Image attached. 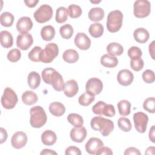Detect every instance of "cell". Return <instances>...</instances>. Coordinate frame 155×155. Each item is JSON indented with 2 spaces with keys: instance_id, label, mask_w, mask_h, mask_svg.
<instances>
[{
  "instance_id": "1",
  "label": "cell",
  "mask_w": 155,
  "mask_h": 155,
  "mask_svg": "<svg viewBox=\"0 0 155 155\" xmlns=\"http://www.w3.org/2000/svg\"><path fill=\"white\" fill-rule=\"evenodd\" d=\"M42 78L47 84L51 85L53 88L58 91L64 89V82L62 75L53 68H46L42 71Z\"/></svg>"
},
{
  "instance_id": "44",
  "label": "cell",
  "mask_w": 155,
  "mask_h": 155,
  "mask_svg": "<svg viewBox=\"0 0 155 155\" xmlns=\"http://www.w3.org/2000/svg\"><path fill=\"white\" fill-rule=\"evenodd\" d=\"M143 65L144 62L141 58L136 59H131L130 61V67L135 71L141 70L143 68Z\"/></svg>"
},
{
  "instance_id": "19",
  "label": "cell",
  "mask_w": 155,
  "mask_h": 155,
  "mask_svg": "<svg viewBox=\"0 0 155 155\" xmlns=\"http://www.w3.org/2000/svg\"><path fill=\"white\" fill-rule=\"evenodd\" d=\"M57 140L56 133L50 130L44 131L41 135V140L44 145L47 146H51L54 144Z\"/></svg>"
},
{
  "instance_id": "32",
  "label": "cell",
  "mask_w": 155,
  "mask_h": 155,
  "mask_svg": "<svg viewBox=\"0 0 155 155\" xmlns=\"http://www.w3.org/2000/svg\"><path fill=\"white\" fill-rule=\"evenodd\" d=\"M15 17L11 13L5 12L1 13L0 16L1 24L5 27H11L14 22Z\"/></svg>"
},
{
  "instance_id": "34",
  "label": "cell",
  "mask_w": 155,
  "mask_h": 155,
  "mask_svg": "<svg viewBox=\"0 0 155 155\" xmlns=\"http://www.w3.org/2000/svg\"><path fill=\"white\" fill-rule=\"evenodd\" d=\"M67 120L74 127H80L84 124L82 117L77 113L69 114L67 116Z\"/></svg>"
},
{
  "instance_id": "51",
  "label": "cell",
  "mask_w": 155,
  "mask_h": 155,
  "mask_svg": "<svg viewBox=\"0 0 155 155\" xmlns=\"http://www.w3.org/2000/svg\"><path fill=\"white\" fill-rule=\"evenodd\" d=\"M38 2H39L38 0H28V1L25 0L24 1V3L25 4V5L30 8L35 7Z\"/></svg>"
},
{
  "instance_id": "18",
  "label": "cell",
  "mask_w": 155,
  "mask_h": 155,
  "mask_svg": "<svg viewBox=\"0 0 155 155\" xmlns=\"http://www.w3.org/2000/svg\"><path fill=\"white\" fill-rule=\"evenodd\" d=\"M79 87L77 82L74 79L67 81L64 85L63 89L64 93L65 96L68 97H73L78 92Z\"/></svg>"
},
{
  "instance_id": "6",
  "label": "cell",
  "mask_w": 155,
  "mask_h": 155,
  "mask_svg": "<svg viewBox=\"0 0 155 155\" xmlns=\"http://www.w3.org/2000/svg\"><path fill=\"white\" fill-rule=\"evenodd\" d=\"M18 101L17 94L14 90L10 87H6L1 100L2 107L7 110L12 109L16 106Z\"/></svg>"
},
{
  "instance_id": "5",
  "label": "cell",
  "mask_w": 155,
  "mask_h": 155,
  "mask_svg": "<svg viewBox=\"0 0 155 155\" xmlns=\"http://www.w3.org/2000/svg\"><path fill=\"white\" fill-rule=\"evenodd\" d=\"M59 53V48L55 43H49L45 45L40 54V61L44 63H50L56 58Z\"/></svg>"
},
{
  "instance_id": "43",
  "label": "cell",
  "mask_w": 155,
  "mask_h": 155,
  "mask_svg": "<svg viewBox=\"0 0 155 155\" xmlns=\"http://www.w3.org/2000/svg\"><path fill=\"white\" fill-rule=\"evenodd\" d=\"M142 77L143 81L147 84H151L154 82L155 80L154 73L153 70L150 69L145 70L142 73Z\"/></svg>"
},
{
  "instance_id": "9",
  "label": "cell",
  "mask_w": 155,
  "mask_h": 155,
  "mask_svg": "<svg viewBox=\"0 0 155 155\" xmlns=\"http://www.w3.org/2000/svg\"><path fill=\"white\" fill-rule=\"evenodd\" d=\"M133 121L136 130L140 133L145 132L148 122L147 114L143 112H137L133 115Z\"/></svg>"
},
{
  "instance_id": "10",
  "label": "cell",
  "mask_w": 155,
  "mask_h": 155,
  "mask_svg": "<svg viewBox=\"0 0 155 155\" xmlns=\"http://www.w3.org/2000/svg\"><path fill=\"white\" fill-rule=\"evenodd\" d=\"M103 89V84L101 79L97 78L89 79L85 85V90L93 95H97L101 93Z\"/></svg>"
},
{
  "instance_id": "54",
  "label": "cell",
  "mask_w": 155,
  "mask_h": 155,
  "mask_svg": "<svg viewBox=\"0 0 155 155\" xmlns=\"http://www.w3.org/2000/svg\"><path fill=\"white\" fill-rule=\"evenodd\" d=\"M41 155H51V154H57V153L53 150H50V149H44L40 153Z\"/></svg>"
},
{
  "instance_id": "49",
  "label": "cell",
  "mask_w": 155,
  "mask_h": 155,
  "mask_svg": "<svg viewBox=\"0 0 155 155\" xmlns=\"http://www.w3.org/2000/svg\"><path fill=\"white\" fill-rule=\"evenodd\" d=\"M125 155L130 154H135V155H140L141 153L139 150L135 147H129L127 148L124 152Z\"/></svg>"
},
{
  "instance_id": "15",
  "label": "cell",
  "mask_w": 155,
  "mask_h": 155,
  "mask_svg": "<svg viewBox=\"0 0 155 155\" xmlns=\"http://www.w3.org/2000/svg\"><path fill=\"white\" fill-rule=\"evenodd\" d=\"M104 146L103 142L97 137H91L85 143L86 151L90 154H96L99 148Z\"/></svg>"
},
{
  "instance_id": "20",
  "label": "cell",
  "mask_w": 155,
  "mask_h": 155,
  "mask_svg": "<svg viewBox=\"0 0 155 155\" xmlns=\"http://www.w3.org/2000/svg\"><path fill=\"white\" fill-rule=\"evenodd\" d=\"M133 36L136 42L143 44L148 41L150 34L147 29L144 28H138L134 30Z\"/></svg>"
},
{
  "instance_id": "30",
  "label": "cell",
  "mask_w": 155,
  "mask_h": 155,
  "mask_svg": "<svg viewBox=\"0 0 155 155\" xmlns=\"http://www.w3.org/2000/svg\"><path fill=\"white\" fill-rule=\"evenodd\" d=\"M104 31V26L98 22L91 24L88 28L89 33L92 37L94 38L101 37L103 35Z\"/></svg>"
},
{
  "instance_id": "39",
  "label": "cell",
  "mask_w": 155,
  "mask_h": 155,
  "mask_svg": "<svg viewBox=\"0 0 155 155\" xmlns=\"http://www.w3.org/2000/svg\"><path fill=\"white\" fill-rule=\"evenodd\" d=\"M42 50V49L41 47L35 46L33 48H32V50L28 54V57L29 59L35 62H41L39 57H40V54Z\"/></svg>"
},
{
  "instance_id": "25",
  "label": "cell",
  "mask_w": 155,
  "mask_h": 155,
  "mask_svg": "<svg viewBox=\"0 0 155 155\" xmlns=\"http://www.w3.org/2000/svg\"><path fill=\"white\" fill-rule=\"evenodd\" d=\"M101 64L107 68H114L117 65L118 59L115 56L105 54L101 57Z\"/></svg>"
},
{
  "instance_id": "35",
  "label": "cell",
  "mask_w": 155,
  "mask_h": 155,
  "mask_svg": "<svg viewBox=\"0 0 155 155\" xmlns=\"http://www.w3.org/2000/svg\"><path fill=\"white\" fill-rule=\"evenodd\" d=\"M74 33L73 27L68 24L62 25L59 29V33L61 37L65 39H70Z\"/></svg>"
},
{
  "instance_id": "23",
  "label": "cell",
  "mask_w": 155,
  "mask_h": 155,
  "mask_svg": "<svg viewBox=\"0 0 155 155\" xmlns=\"http://www.w3.org/2000/svg\"><path fill=\"white\" fill-rule=\"evenodd\" d=\"M105 15L104 10L101 7H94L90 10L88 16V18L94 22L101 21Z\"/></svg>"
},
{
  "instance_id": "17",
  "label": "cell",
  "mask_w": 155,
  "mask_h": 155,
  "mask_svg": "<svg viewBox=\"0 0 155 155\" xmlns=\"http://www.w3.org/2000/svg\"><path fill=\"white\" fill-rule=\"evenodd\" d=\"M33 27V22L30 18L23 16L20 18L16 23V29L21 33H27Z\"/></svg>"
},
{
  "instance_id": "12",
  "label": "cell",
  "mask_w": 155,
  "mask_h": 155,
  "mask_svg": "<svg viewBox=\"0 0 155 155\" xmlns=\"http://www.w3.org/2000/svg\"><path fill=\"white\" fill-rule=\"evenodd\" d=\"M27 142V136L22 131L16 132L12 137L11 143L13 148L21 149L25 147Z\"/></svg>"
},
{
  "instance_id": "47",
  "label": "cell",
  "mask_w": 155,
  "mask_h": 155,
  "mask_svg": "<svg viewBox=\"0 0 155 155\" xmlns=\"http://www.w3.org/2000/svg\"><path fill=\"white\" fill-rule=\"evenodd\" d=\"M65 154L66 155H81V151L80 149L74 146H70L65 150Z\"/></svg>"
},
{
  "instance_id": "28",
  "label": "cell",
  "mask_w": 155,
  "mask_h": 155,
  "mask_svg": "<svg viewBox=\"0 0 155 155\" xmlns=\"http://www.w3.org/2000/svg\"><path fill=\"white\" fill-rule=\"evenodd\" d=\"M107 51L108 54L111 56H120L124 52V48L122 45L119 43L111 42L107 45Z\"/></svg>"
},
{
  "instance_id": "7",
  "label": "cell",
  "mask_w": 155,
  "mask_h": 155,
  "mask_svg": "<svg viewBox=\"0 0 155 155\" xmlns=\"http://www.w3.org/2000/svg\"><path fill=\"white\" fill-rule=\"evenodd\" d=\"M133 13L137 18L147 17L151 12V4L147 0H137L134 2Z\"/></svg>"
},
{
  "instance_id": "2",
  "label": "cell",
  "mask_w": 155,
  "mask_h": 155,
  "mask_svg": "<svg viewBox=\"0 0 155 155\" xmlns=\"http://www.w3.org/2000/svg\"><path fill=\"white\" fill-rule=\"evenodd\" d=\"M90 125L93 130L99 131L104 137L109 136L114 129L113 122L102 116L94 117L91 120Z\"/></svg>"
},
{
  "instance_id": "50",
  "label": "cell",
  "mask_w": 155,
  "mask_h": 155,
  "mask_svg": "<svg viewBox=\"0 0 155 155\" xmlns=\"http://www.w3.org/2000/svg\"><path fill=\"white\" fill-rule=\"evenodd\" d=\"M0 133H1V136H0V143L2 144L4 142L6 141L7 137H8V134L7 133L6 131V130L3 128H0Z\"/></svg>"
},
{
  "instance_id": "36",
  "label": "cell",
  "mask_w": 155,
  "mask_h": 155,
  "mask_svg": "<svg viewBox=\"0 0 155 155\" xmlns=\"http://www.w3.org/2000/svg\"><path fill=\"white\" fill-rule=\"evenodd\" d=\"M95 99V96L88 93L85 92L82 94L78 99L79 104L82 106H88L90 105Z\"/></svg>"
},
{
  "instance_id": "53",
  "label": "cell",
  "mask_w": 155,
  "mask_h": 155,
  "mask_svg": "<svg viewBox=\"0 0 155 155\" xmlns=\"http://www.w3.org/2000/svg\"><path fill=\"white\" fill-rule=\"evenodd\" d=\"M154 43H155V41H153L149 45V53H150V54L151 56L153 59H154Z\"/></svg>"
},
{
  "instance_id": "4",
  "label": "cell",
  "mask_w": 155,
  "mask_h": 155,
  "mask_svg": "<svg viewBox=\"0 0 155 155\" xmlns=\"http://www.w3.org/2000/svg\"><path fill=\"white\" fill-rule=\"evenodd\" d=\"M123 18L122 13L119 10L110 12L107 19V30L111 33L117 32L122 25Z\"/></svg>"
},
{
  "instance_id": "8",
  "label": "cell",
  "mask_w": 155,
  "mask_h": 155,
  "mask_svg": "<svg viewBox=\"0 0 155 155\" xmlns=\"http://www.w3.org/2000/svg\"><path fill=\"white\" fill-rule=\"evenodd\" d=\"M53 13V8L51 6L47 4H43L35 12L33 16L36 22L44 23L51 19Z\"/></svg>"
},
{
  "instance_id": "11",
  "label": "cell",
  "mask_w": 155,
  "mask_h": 155,
  "mask_svg": "<svg viewBox=\"0 0 155 155\" xmlns=\"http://www.w3.org/2000/svg\"><path fill=\"white\" fill-rule=\"evenodd\" d=\"M33 39L29 33H20L16 38V45L22 50H28L33 44Z\"/></svg>"
},
{
  "instance_id": "13",
  "label": "cell",
  "mask_w": 155,
  "mask_h": 155,
  "mask_svg": "<svg viewBox=\"0 0 155 155\" xmlns=\"http://www.w3.org/2000/svg\"><path fill=\"white\" fill-rule=\"evenodd\" d=\"M74 42L76 46L80 50H87L91 46V40L84 33H78Z\"/></svg>"
},
{
  "instance_id": "41",
  "label": "cell",
  "mask_w": 155,
  "mask_h": 155,
  "mask_svg": "<svg viewBox=\"0 0 155 155\" xmlns=\"http://www.w3.org/2000/svg\"><path fill=\"white\" fill-rule=\"evenodd\" d=\"M21 57V53L19 50L17 48H13L10 50L7 53V59L12 62H18Z\"/></svg>"
},
{
  "instance_id": "48",
  "label": "cell",
  "mask_w": 155,
  "mask_h": 155,
  "mask_svg": "<svg viewBox=\"0 0 155 155\" xmlns=\"http://www.w3.org/2000/svg\"><path fill=\"white\" fill-rule=\"evenodd\" d=\"M113 153V151L112 150L109 148V147H102L101 148H99L98 150V151L96 152V155H102V154H104V155H112Z\"/></svg>"
},
{
  "instance_id": "46",
  "label": "cell",
  "mask_w": 155,
  "mask_h": 155,
  "mask_svg": "<svg viewBox=\"0 0 155 155\" xmlns=\"http://www.w3.org/2000/svg\"><path fill=\"white\" fill-rule=\"evenodd\" d=\"M106 104L105 102H104V101H99L97 102L95 105H93V107H92V111L97 115H99V116H102V111L103 109V107H104V105Z\"/></svg>"
},
{
  "instance_id": "56",
  "label": "cell",
  "mask_w": 155,
  "mask_h": 155,
  "mask_svg": "<svg viewBox=\"0 0 155 155\" xmlns=\"http://www.w3.org/2000/svg\"><path fill=\"white\" fill-rule=\"evenodd\" d=\"M90 2L91 3H94V4H96V3H99L101 2V1H90Z\"/></svg>"
},
{
  "instance_id": "22",
  "label": "cell",
  "mask_w": 155,
  "mask_h": 155,
  "mask_svg": "<svg viewBox=\"0 0 155 155\" xmlns=\"http://www.w3.org/2000/svg\"><path fill=\"white\" fill-rule=\"evenodd\" d=\"M0 41L1 46L5 48L11 47L13 44V38L12 34L6 30L1 31Z\"/></svg>"
},
{
  "instance_id": "37",
  "label": "cell",
  "mask_w": 155,
  "mask_h": 155,
  "mask_svg": "<svg viewBox=\"0 0 155 155\" xmlns=\"http://www.w3.org/2000/svg\"><path fill=\"white\" fill-rule=\"evenodd\" d=\"M117 125L119 128L125 132L130 131L132 128V125L130 119L124 117H120L118 119Z\"/></svg>"
},
{
  "instance_id": "40",
  "label": "cell",
  "mask_w": 155,
  "mask_h": 155,
  "mask_svg": "<svg viewBox=\"0 0 155 155\" xmlns=\"http://www.w3.org/2000/svg\"><path fill=\"white\" fill-rule=\"evenodd\" d=\"M155 99L154 97H150L147 98L143 104V109L150 113H154L155 112Z\"/></svg>"
},
{
  "instance_id": "55",
  "label": "cell",
  "mask_w": 155,
  "mask_h": 155,
  "mask_svg": "<svg viewBox=\"0 0 155 155\" xmlns=\"http://www.w3.org/2000/svg\"><path fill=\"white\" fill-rule=\"evenodd\" d=\"M154 150H155V148L154 147H150L147 149L145 154H154Z\"/></svg>"
},
{
  "instance_id": "38",
  "label": "cell",
  "mask_w": 155,
  "mask_h": 155,
  "mask_svg": "<svg viewBox=\"0 0 155 155\" xmlns=\"http://www.w3.org/2000/svg\"><path fill=\"white\" fill-rule=\"evenodd\" d=\"M68 15L71 18H78L82 15V11L80 6L76 4H71L68 6Z\"/></svg>"
},
{
  "instance_id": "16",
  "label": "cell",
  "mask_w": 155,
  "mask_h": 155,
  "mask_svg": "<svg viewBox=\"0 0 155 155\" xmlns=\"http://www.w3.org/2000/svg\"><path fill=\"white\" fill-rule=\"evenodd\" d=\"M87 130L84 127H74L70 131V137L71 140L74 142L81 143L87 136Z\"/></svg>"
},
{
  "instance_id": "33",
  "label": "cell",
  "mask_w": 155,
  "mask_h": 155,
  "mask_svg": "<svg viewBox=\"0 0 155 155\" xmlns=\"http://www.w3.org/2000/svg\"><path fill=\"white\" fill-rule=\"evenodd\" d=\"M68 15V9L64 7H60L56 10L55 16L56 21L59 24L64 23L67 20Z\"/></svg>"
},
{
  "instance_id": "42",
  "label": "cell",
  "mask_w": 155,
  "mask_h": 155,
  "mask_svg": "<svg viewBox=\"0 0 155 155\" xmlns=\"http://www.w3.org/2000/svg\"><path fill=\"white\" fill-rule=\"evenodd\" d=\"M128 55L131 59H136L141 58L142 55V52L140 48L138 47L133 46L128 49Z\"/></svg>"
},
{
  "instance_id": "27",
  "label": "cell",
  "mask_w": 155,
  "mask_h": 155,
  "mask_svg": "<svg viewBox=\"0 0 155 155\" xmlns=\"http://www.w3.org/2000/svg\"><path fill=\"white\" fill-rule=\"evenodd\" d=\"M41 35L43 40L50 41L52 40L55 36V30L52 25H45L41 28Z\"/></svg>"
},
{
  "instance_id": "24",
  "label": "cell",
  "mask_w": 155,
  "mask_h": 155,
  "mask_svg": "<svg viewBox=\"0 0 155 155\" xmlns=\"http://www.w3.org/2000/svg\"><path fill=\"white\" fill-rule=\"evenodd\" d=\"M27 82L29 87L33 90L36 89L41 84V77L36 71H31L28 74Z\"/></svg>"
},
{
  "instance_id": "31",
  "label": "cell",
  "mask_w": 155,
  "mask_h": 155,
  "mask_svg": "<svg viewBox=\"0 0 155 155\" xmlns=\"http://www.w3.org/2000/svg\"><path fill=\"white\" fill-rule=\"evenodd\" d=\"M131 103L127 100H122L117 104V108L119 114L122 116H126L130 114Z\"/></svg>"
},
{
  "instance_id": "3",
  "label": "cell",
  "mask_w": 155,
  "mask_h": 155,
  "mask_svg": "<svg viewBox=\"0 0 155 155\" xmlns=\"http://www.w3.org/2000/svg\"><path fill=\"white\" fill-rule=\"evenodd\" d=\"M30 113V124L32 127L36 128H41L47 122V116L42 107L37 105L31 108Z\"/></svg>"
},
{
  "instance_id": "45",
  "label": "cell",
  "mask_w": 155,
  "mask_h": 155,
  "mask_svg": "<svg viewBox=\"0 0 155 155\" xmlns=\"http://www.w3.org/2000/svg\"><path fill=\"white\" fill-rule=\"evenodd\" d=\"M116 114L114 107L111 104H105L102 111V115L108 117H113Z\"/></svg>"
},
{
  "instance_id": "21",
  "label": "cell",
  "mask_w": 155,
  "mask_h": 155,
  "mask_svg": "<svg viewBox=\"0 0 155 155\" xmlns=\"http://www.w3.org/2000/svg\"><path fill=\"white\" fill-rule=\"evenodd\" d=\"M49 111L53 116L60 117L65 113V107L59 102H53L49 105Z\"/></svg>"
},
{
  "instance_id": "14",
  "label": "cell",
  "mask_w": 155,
  "mask_h": 155,
  "mask_svg": "<svg viewBox=\"0 0 155 155\" xmlns=\"http://www.w3.org/2000/svg\"><path fill=\"white\" fill-rule=\"evenodd\" d=\"M134 75L131 71L127 69H123L119 71L117 80L119 84L123 86H128L133 82Z\"/></svg>"
},
{
  "instance_id": "29",
  "label": "cell",
  "mask_w": 155,
  "mask_h": 155,
  "mask_svg": "<svg viewBox=\"0 0 155 155\" xmlns=\"http://www.w3.org/2000/svg\"><path fill=\"white\" fill-rule=\"evenodd\" d=\"M22 101L27 105H32L38 101V96L32 91H26L22 95Z\"/></svg>"
},
{
  "instance_id": "52",
  "label": "cell",
  "mask_w": 155,
  "mask_h": 155,
  "mask_svg": "<svg viewBox=\"0 0 155 155\" xmlns=\"http://www.w3.org/2000/svg\"><path fill=\"white\" fill-rule=\"evenodd\" d=\"M154 131H155V129H154V125H153L150 129V131H149V139L150 140L153 142V143H154L155 142V134H154Z\"/></svg>"
},
{
  "instance_id": "26",
  "label": "cell",
  "mask_w": 155,
  "mask_h": 155,
  "mask_svg": "<svg viewBox=\"0 0 155 155\" xmlns=\"http://www.w3.org/2000/svg\"><path fill=\"white\" fill-rule=\"evenodd\" d=\"M79 57L78 53L73 49L66 50L62 54L64 61L69 64H73L77 62L79 59Z\"/></svg>"
}]
</instances>
